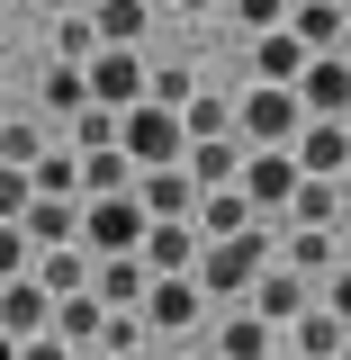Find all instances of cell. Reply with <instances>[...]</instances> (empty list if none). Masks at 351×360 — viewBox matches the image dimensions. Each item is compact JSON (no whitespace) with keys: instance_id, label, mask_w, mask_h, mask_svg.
Here are the masks:
<instances>
[{"instance_id":"obj_3","label":"cell","mask_w":351,"mask_h":360,"mask_svg":"<svg viewBox=\"0 0 351 360\" xmlns=\"http://www.w3.org/2000/svg\"><path fill=\"white\" fill-rule=\"evenodd\" d=\"M117 153H127L135 172H180V153H189V135H180V108H153V99H135L127 117H117Z\"/></svg>"},{"instance_id":"obj_20","label":"cell","mask_w":351,"mask_h":360,"mask_svg":"<svg viewBox=\"0 0 351 360\" xmlns=\"http://www.w3.org/2000/svg\"><path fill=\"white\" fill-rule=\"evenodd\" d=\"M37 288L54 297V307H63V297H82V288H90V252H82V243H54V252H37Z\"/></svg>"},{"instance_id":"obj_34","label":"cell","mask_w":351,"mask_h":360,"mask_svg":"<svg viewBox=\"0 0 351 360\" xmlns=\"http://www.w3.org/2000/svg\"><path fill=\"white\" fill-rule=\"evenodd\" d=\"M27 270H37V243L18 225H0V279H27Z\"/></svg>"},{"instance_id":"obj_17","label":"cell","mask_w":351,"mask_h":360,"mask_svg":"<svg viewBox=\"0 0 351 360\" xmlns=\"http://www.w3.org/2000/svg\"><path fill=\"white\" fill-rule=\"evenodd\" d=\"M189 225H198V243H225V234H253L262 217H253V198H243V189H208Z\"/></svg>"},{"instance_id":"obj_8","label":"cell","mask_w":351,"mask_h":360,"mask_svg":"<svg viewBox=\"0 0 351 360\" xmlns=\"http://www.w3.org/2000/svg\"><path fill=\"white\" fill-rule=\"evenodd\" d=\"M288 153H298V172H307V180H343V172H351V127H343V117H307Z\"/></svg>"},{"instance_id":"obj_31","label":"cell","mask_w":351,"mask_h":360,"mask_svg":"<svg viewBox=\"0 0 351 360\" xmlns=\"http://www.w3.org/2000/svg\"><path fill=\"white\" fill-rule=\"evenodd\" d=\"M72 153H117V108H82L72 117Z\"/></svg>"},{"instance_id":"obj_47","label":"cell","mask_w":351,"mask_h":360,"mask_svg":"<svg viewBox=\"0 0 351 360\" xmlns=\"http://www.w3.org/2000/svg\"><path fill=\"white\" fill-rule=\"evenodd\" d=\"M343 127H351V117H343Z\"/></svg>"},{"instance_id":"obj_40","label":"cell","mask_w":351,"mask_h":360,"mask_svg":"<svg viewBox=\"0 0 351 360\" xmlns=\"http://www.w3.org/2000/svg\"><path fill=\"white\" fill-rule=\"evenodd\" d=\"M333 252H343V262H351V217H343V234H333Z\"/></svg>"},{"instance_id":"obj_24","label":"cell","mask_w":351,"mask_h":360,"mask_svg":"<svg viewBox=\"0 0 351 360\" xmlns=\"http://www.w3.org/2000/svg\"><path fill=\"white\" fill-rule=\"evenodd\" d=\"M288 37L307 45V54H333V37H343V9H333V0H298V9H288Z\"/></svg>"},{"instance_id":"obj_33","label":"cell","mask_w":351,"mask_h":360,"mask_svg":"<svg viewBox=\"0 0 351 360\" xmlns=\"http://www.w3.org/2000/svg\"><path fill=\"white\" fill-rule=\"evenodd\" d=\"M135 333H144V315H117V307L99 315V352H108V360H127V352H135Z\"/></svg>"},{"instance_id":"obj_25","label":"cell","mask_w":351,"mask_h":360,"mask_svg":"<svg viewBox=\"0 0 351 360\" xmlns=\"http://www.w3.org/2000/svg\"><path fill=\"white\" fill-rule=\"evenodd\" d=\"M27 189H37V198H82V153H54V144H45Z\"/></svg>"},{"instance_id":"obj_1","label":"cell","mask_w":351,"mask_h":360,"mask_svg":"<svg viewBox=\"0 0 351 360\" xmlns=\"http://www.w3.org/2000/svg\"><path fill=\"white\" fill-rule=\"evenodd\" d=\"M270 252H279V234H270V225L225 234V243H198V288H208V297H253V279L270 270Z\"/></svg>"},{"instance_id":"obj_18","label":"cell","mask_w":351,"mask_h":360,"mask_svg":"<svg viewBox=\"0 0 351 360\" xmlns=\"http://www.w3.org/2000/svg\"><path fill=\"white\" fill-rule=\"evenodd\" d=\"M343 342L351 333H343V315H324V297L288 324V360H343Z\"/></svg>"},{"instance_id":"obj_14","label":"cell","mask_w":351,"mask_h":360,"mask_svg":"<svg viewBox=\"0 0 351 360\" xmlns=\"http://www.w3.org/2000/svg\"><path fill=\"white\" fill-rule=\"evenodd\" d=\"M180 172H189V189H198V198H208V189H234V180H243V144H234V135L189 144V153H180Z\"/></svg>"},{"instance_id":"obj_41","label":"cell","mask_w":351,"mask_h":360,"mask_svg":"<svg viewBox=\"0 0 351 360\" xmlns=\"http://www.w3.org/2000/svg\"><path fill=\"white\" fill-rule=\"evenodd\" d=\"M0 360H18V342H9V333H0Z\"/></svg>"},{"instance_id":"obj_27","label":"cell","mask_w":351,"mask_h":360,"mask_svg":"<svg viewBox=\"0 0 351 360\" xmlns=\"http://www.w3.org/2000/svg\"><path fill=\"white\" fill-rule=\"evenodd\" d=\"M117 189H135L127 153H82V198H117Z\"/></svg>"},{"instance_id":"obj_37","label":"cell","mask_w":351,"mask_h":360,"mask_svg":"<svg viewBox=\"0 0 351 360\" xmlns=\"http://www.w3.org/2000/svg\"><path fill=\"white\" fill-rule=\"evenodd\" d=\"M315 297H324V315H343V333H351V262L333 270V279H324V288H315Z\"/></svg>"},{"instance_id":"obj_5","label":"cell","mask_w":351,"mask_h":360,"mask_svg":"<svg viewBox=\"0 0 351 360\" xmlns=\"http://www.w3.org/2000/svg\"><path fill=\"white\" fill-rule=\"evenodd\" d=\"M82 82H90V108H117L127 117L135 99H144V63H135V45H99L82 63Z\"/></svg>"},{"instance_id":"obj_28","label":"cell","mask_w":351,"mask_h":360,"mask_svg":"<svg viewBox=\"0 0 351 360\" xmlns=\"http://www.w3.org/2000/svg\"><path fill=\"white\" fill-rule=\"evenodd\" d=\"M90 27H99V45H135L144 37V0H99Z\"/></svg>"},{"instance_id":"obj_42","label":"cell","mask_w":351,"mask_h":360,"mask_svg":"<svg viewBox=\"0 0 351 360\" xmlns=\"http://www.w3.org/2000/svg\"><path fill=\"white\" fill-rule=\"evenodd\" d=\"M180 9H217V0H180Z\"/></svg>"},{"instance_id":"obj_45","label":"cell","mask_w":351,"mask_h":360,"mask_svg":"<svg viewBox=\"0 0 351 360\" xmlns=\"http://www.w3.org/2000/svg\"><path fill=\"white\" fill-rule=\"evenodd\" d=\"M343 360H351V342H343Z\"/></svg>"},{"instance_id":"obj_38","label":"cell","mask_w":351,"mask_h":360,"mask_svg":"<svg viewBox=\"0 0 351 360\" xmlns=\"http://www.w3.org/2000/svg\"><path fill=\"white\" fill-rule=\"evenodd\" d=\"M18 360H72V352H63L54 333H37V342H18Z\"/></svg>"},{"instance_id":"obj_2","label":"cell","mask_w":351,"mask_h":360,"mask_svg":"<svg viewBox=\"0 0 351 360\" xmlns=\"http://www.w3.org/2000/svg\"><path fill=\"white\" fill-rule=\"evenodd\" d=\"M298 127H307L298 90H270V82H253V90H243V108H234V144H243V153H288Z\"/></svg>"},{"instance_id":"obj_32","label":"cell","mask_w":351,"mask_h":360,"mask_svg":"<svg viewBox=\"0 0 351 360\" xmlns=\"http://www.w3.org/2000/svg\"><path fill=\"white\" fill-rule=\"evenodd\" d=\"M90 54H99V27L90 18H63L54 27V63H90Z\"/></svg>"},{"instance_id":"obj_7","label":"cell","mask_w":351,"mask_h":360,"mask_svg":"<svg viewBox=\"0 0 351 360\" xmlns=\"http://www.w3.org/2000/svg\"><path fill=\"white\" fill-rule=\"evenodd\" d=\"M288 90H298L307 117H351V54H307V72Z\"/></svg>"},{"instance_id":"obj_23","label":"cell","mask_w":351,"mask_h":360,"mask_svg":"<svg viewBox=\"0 0 351 360\" xmlns=\"http://www.w3.org/2000/svg\"><path fill=\"white\" fill-rule=\"evenodd\" d=\"M37 108H54V117H82V108H90L82 63H45V72H37Z\"/></svg>"},{"instance_id":"obj_43","label":"cell","mask_w":351,"mask_h":360,"mask_svg":"<svg viewBox=\"0 0 351 360\" xmlns=\"http://www.w3.org/2000/svg\"><path fill=\"white\" fill-rule=\"evenodd\" d=\"M72 360H108V352H72Z\"/></svg>"},{"instance_id":"obj_35","label":"cell","mask_w":351,"mask_h":360,"mask_svg":"<svg viewBox=\"0 0 351 360\" xmlns=\"http://www.w3.org/2000/svg\"><path fill=\"white\" fill-rule=\"evenodd\" d=\"M234 18H243L253 37H270V27H288V0H234Z\"/></svg>"},{"instance_id":"obj_10","label":"cell","mask_w":351,"mask_h":360,"mask_svg":"<svg viewBox=\"0 0 351 360\" xmlns=\"http://www.w3.org/2000/svg\"><path fill=\"white\" fill-rule=\"evenodd\" d=\"M45 324H54V297L37 288V270H27V279H0V333H9V342H37Z\"/></svg>"},{"instance_id":"obj_36","label":"cell","mask_w":351,"mask_h":360,"mask_svg":"<svg viewBox=\"0 0 351 360\" xmlns=\"http://www.w3.org/2000/svg\"><path fill=\"white\" fill-rule=\"evenodd\" d=\"M27 198H37V189H27V172H9V162H0V225L27 217Z\"/></svg>"},{"instance_id":"obj_39","label":"cell","mask_w":351,"mask_h":360,"mask_svg":"<svg viewBox=\"0 0 351 360\" xmlns=\"http://www.w3.org/2000/svg\"><path fill=\"white\" fill-rule=\"evenodd\" d=\"M333 198H343V217H351V172H343V180H333Z\"/></svg>"},{"instance_id":"obj_15","label":"cell","mask_w":351,"mask_h":360,"mask_svg":"<svg viewBox=\"0 0 351 360\" xmlns=\"http://www.w3.org/2000/svg\"><path fill=\"white\" fill-rule=\"evenodd\" d=\"M18 234H27L37 252H54V243H82V198H27Z\"/></svg>"},{"instance_id":"obj_9","label":"cell","mask_w":351,"mask_h":360,"mask_svg":"<svg viewBox=\"0 0 351 360\" xmlns=\"http://www.w3.org/2000/svg\"><path fill=\"white\" fill-rule=\"evenodd\" d=\"M135 207H144V225H189L198 189H189V172H135Z\"/></svg>"},{"instance_id":"obj_46","label":"cell","mask_w":351,"mask_h":360,"mask_svg":"<svg viewBox=\"0 0 351 360\" xmlns=\"http://www.w3.org/2000/svg\"><path fill=\"white\" fill-rule=\"evenodd\" d=\"M288 9H298V0H288Z\"/></svg>"},{"instance_id":"obj_16","label":"cell","mask_w":351,"mask_h":360,"mask_svg":"<svg viewBox=\"0 0 351 360\" xmlns=\"http://www.w3.org/2000/svg\"><path fill=\"white\" fill-rule=\"evenodd\" d=\"M198 307H208V288H198V279H153V288H144V324H162V333H180V324H198Z\"/></svg>"},{"instance_id":"obj_29","label":"cell","mask_w":351,"mask_h":360,"mask_svg":"<svg viewBox=\"0 0 351 360\" xmlns=\"http://www.w3.org/2000/svg\"><path fill=\"white\" fill-rule=\"evenodd\" d=\"M180 135H189V144H217V135H234V108H225V99H189V108H180Z\"/></svg>"},{"instance_id":"obj_13","label":"cell","mask_w":351,"mask_h":360,"mask_svg":"<svg viewBox=\"0 0 351 360\" xmlns=\"http://www.w3.org/2000/svg\"><path fill=\"white\" fill-rule=\"evenodd\" d=\"M307 307H315V279H298V270H279V262H270L262 279H253V315H262V324H279V315L298 324Z\"/></svg>"},{"instance_id":"obj_44","label":"cell","mask_w":351,"mask_h":360,"mask_svg":"<svg viewBox=\"0 0 351 360\" xmlns=\"http://www.w3.org/2000/svg\"><path fill=\"white\" fill-rule=\"evenodd\" d=\"M270 360H288V352H270Z\"/></svg>"},{"instance_id":"obj_30","label":"cell","mask_w":351,"mask_h":360,"mask_svg":"<svg viewBox=\"0 0 351 360\" xmlns=\"http://www.w3.org/2000/svg\"><path fill=\"white\" fill-rule=\"evenodd\" d=\"M37 153H45L37 117H9V127H0V162H9V172H37Z\"/></svg>"},{"instance_id":"obj_26","label":"cell","mask_w":351,"mask_h":360,"mask_svg":"<svg viewBox=\"0 0 351 360\" xmlns=\"http://www.w3.org/2000/svg\"><path fill=\"white\" fill-rule=\"evenodd\" d=\"M217 352H225V360H270L279 342H270L262 315H225V324H217Z\"/></svg>"},{"instance_id":"obj_11","label":"cell","mask_w":351,"mask_h":360,"mask_svg":"<svg viewBox=\"0 0 351 360\" xmlns=\"http://www.w3.org/2000/svg\"><path fill=\"white\" fill-rule=\"evenodd\" d=\"M135 262L153 279H198V225H144V252Z\"/></svg>"},{"instance_id":"obj_22","label":"cell","mask_w":351,"mask_h":360,"mask_svg":"<svg viewBox=\"0 0 351 360\" xmlns=\"http://www.w3.org/2000/svg\"><path fill=\"white\" fill-rule=\"evenodd\" d=\"M99 315H108V307L82 288V297H63V307H54V324H45V333H54L63 352H99Z\"/></svg>"},{"instance_id":"obj_21","label":"cell","mask_w":351,"mask_h":360,"mask_svg":"<svg viewBox=\"0 0 351 360\" xmlns=\"http://www.w3.org/2000/svg\"><path fill=\"white\" fill-rule=\"evenodd\" d=\"M279 270H298V279H333L343 270V252H333V234H279Z\"/></svg>"},{"instance_id":"obj_4","label":"cell","mask_w":351,"mask_h":360,"mask_svg":"<svg viewBox=\"0 0 351 360\" xmlns=\"http://www.w3.org/2000/svg\"><path fill=\"white\" fill-rule=\"evenodd\" d=\"M82 252H90V262L144 252V207H135V189H117V198H82Z\"/></svg>"},{"instance_id":"obj_12","label":"cell","mask_w":351,"mask_h":360,"mask_svg":"<svg viewBox=\"0 0 351 360\" xmlns=\"http://www.w3.org/2000/svg\"><path fill=\"white\" fill-rule=\"evenodd\" d=\"M144 288H153V270L135 262V252H117V262H90V297H99V307L135 315V307H144Z\"/></svg>"},{"instance_id":"obj_6","label":"cell","mask_w":351,"mask_h":360,"mask_svg":"<svg viewBox=\"0 0 351 360\" xmlns=\"http://www.w3.org/2000/svg\"><path fill=\"white\" fill-rule=\"evenodd\" d=\"M298 153H243V180H234V189H243V198H253V217H288V198H298Z\"/></svg>"},{"instance_id":"obj_19","label":"cell","mask_w":351,"mask_h":360,"mask_svg":"<svg viewBox=\"0 0 351 360\" xmlns=\"http://www.w3.org/2000/svg\"><path fill=\"white\" fill-rule=\"evenodd\" d=\"M307 72V45L288 37V27H270V37H253V82H270V90H288Z\"/></svg>"}]
</instances>
